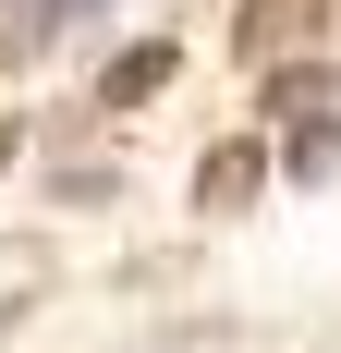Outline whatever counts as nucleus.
<instances>
[{
  "instance_id": "20e7f679",
  "label": "nucleus",
  "mask_w": 341,
  "mask_h": 353,
  "mask_svg": "<svg viewBox=\"0 0 341 353\" xmlns=\"http://www.w3.org/2000/svg\"><path fill=\"white\" fill-rule=\"evenodd\" d=\"M0 159H12V134H0Z\"/></svg>"
},
{
  "instance_id": "7ed1b4c3",
  "label": "nucleus",
  "mask_w": 341,
  "mask_h": 353,
  "mask_svg": "<svg viewBox=\"0 0 341 353\" xmlns=\"http://www.w3.org/2000/svg\"><path fill=\"white\" fill-rule=\"evenodd\" d=\"M317 12H329V0H256V12H244V49H280L293 25L317 37Z\"/></svg>"
},
{
  "instance_id": "f257e3e1",
  "label": "nucleus",
  "mask_w": 341,
  "mask_h": 353,
  "mask_svg": "<svg viewBox=\"0 0 341 353\" xmlns=\"http://www.w3.org/2000/svg\"><path fill=\"white\" fill-rule=\"evenodd\" d=\"M244 195H256V146H220L195 171V208H244Z\"/></svg>"
},
{
  "instance_id": "f03ea898",
  "label": "nucleus",
  "mask_w": 341,
  "mask_h": 353,
  "mask_svg": "<svg viewBox=\"0 0 341 353\" xmlns=\"http://www.w3.org/2000/svg\"><path fill=\"white\" fill-rule=\"evenodd\" d=\"M159 85H170V49H122L98 98H110V110H135V98H159Z\"/></svg>"
}]
</instances>
